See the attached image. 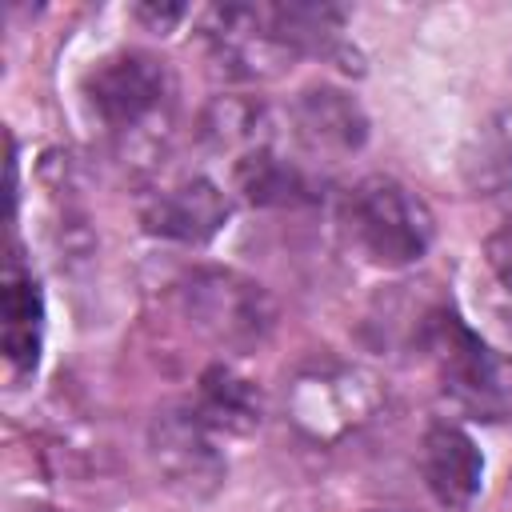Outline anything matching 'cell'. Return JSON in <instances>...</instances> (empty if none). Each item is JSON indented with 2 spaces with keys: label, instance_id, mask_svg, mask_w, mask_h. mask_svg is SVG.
<instances>
[{
  "label": "cell",
  "instance_id": "cell-1",
  "mask_svg": "<svg viewBox=\"0 0 512 512\" xmlns=\"http://www.w3.org/2000/svg\"><path fill=\"white\" fill-rule=\"evenodd\" d=\"M176 80L144 48H120L84 76V100L108 128L116 152L132 164H156L172 136Z\"/></svg>",
  "mask_w": 512,
  "mask_h": 512
},
{
  "label": "cell",
  "instance_id": "cell-2",
  "mask_svg": "<svg viewBox=\"0 0 512 512\" xmlns=\"http://www.w3.org/2000/svg\"><path fill=\"white\" fill-rule=\"evenodd\" d=\"M340 228L348 244L384 272L420 264L436 240L432 208L392 176L356 180L340 200Z\"/></svg>",
  "mask_w": 512,
  "mask_h": 512
},
{
  "label": "cell",
  "instance_id": "cell-3",
  "mask_svg": "<svg viewBox=\"0 0 512 512\" xmlns=\"http://www.w3.org/2000/svg\"><path fill=\"white\" fill-rule=\"evenodd\" d=\"M172 300L180 320L208 344L224 352H256L276 332V300L272 292L224 264L188 268L172 284Z\"/></svg>",
  "mask_w": 512,
  "mask_h": 512
},
{
  "label": "cell",
  "instance_id": "cell-4",
  "mask_svg": "<svg viewBox=\"0 0 512 512\" xmlns=\"http://www.w3.org/2000/svg\"><path fill=\"white\" fill-rule=\"evenodd\" d=\"M420 356L436 364V380L448 404H456L472 420L512 424V356L484 344L460 320L452 300L432 320Z\"/></svg>",
  "mask_w": 512,
  "mask_h": 512
},
{
  "label": "cell",
  "instance_id": "cell-5",
  "mask_svg": "<svg viewBox=\"0 0 512 512\" xmlns=\"http://www.w3.org/2000/svg\"><path fill=\"white\" fill-rule=\"evenodd\" d=\"M384 408V388L360 364L320 356L308 360L284 392L288 424L312 444H340L344 436L372 424Z\"/></svg>",
  "mask_w": 512,
  "mask_h": 512
},
{
  "label": "cell",
  "instance_id": "cell-6",
  "mask_svg": "<svg viewBox=\"0 0 512 512\" xmlns=\"http://www.w3.org/2000/svg\"><path fill=\"white\" fill-rule=\"evenodd\" d=\"M148 456H152L156 476L184 500H208L224 484V472H228L216 448V432L200 420L192 400L156 408L148 424Z\"/></svg>",
  "mask_w": 512,
  "mask_h": 512
},
{
  "label": "cell",
  "instance_id": "cell-7",
  "mask_svg": "<svg viewBox=\"0 0 512 512\" xmlns=\"http://www.w3.org/2000/svg\"><path fill=\"white\" fill-rule=\"evenodd\" d=\"M204 44L228 80H272L296 52L272 32L264 4H216L204 16Z\"/></svg>",
  "mask_w": 512,
  "mask_h": 512
},
{
  "label": "cell",
  "instance_id": "cell-8",
  "mask_svg": "<svg viewBox=\"0 0 512 512\" xmlns=\"http://www.w3.org/2000/svg\"><path fill=\"white\" fill-rule=\"evenodd\" d=\"M232 216L228 192L208 176H180L156 188L140 204V224L156 240L172 244H208Z\"/></svg>",
  "mask_w": 512,
  "mask_h": 512
},
{
  "label": "cell",
  "instance_id": "cell-9",
  "mask_svg": "<svg viewBox=\"0 0 512 512\" xmlns=\"http://www.w3.org/2000/svg\"><path fill=\"white\" fill-rule=\"evenodd\" d=\"M288 124H292L296 144L308 156L328 160V164L344 160L368 144V116H364L360 100L336 84L304 88L288 108Z\"/></svg>",
  "mask_w": 512,
  "mask_h": 512
},
{
  "label": "cell",
  "instance_id": "cell-10",
  "mask_svg": "<svg viewBox=\"0 0 512 512\" xmlns=\"http://www.w3.org/2000/svg\"><path fill=\"white\" fill-rule=\"evenodd\" d=\"M420 476L424 488L436 496V504L468 508L484 480V456L460 424L432 420L420 436Z\"/></svg>",
  "mask_w": 512,
  "mask_h": 512
},
{
  "label": "cell",
  "instance_id": "cell-11",
  "mask_svg": "<svg viewBox=\"0 0 512 512\" xmlns=\"http://www.w3.org/2000/svg\"><path fill=\"white\" fill-rule=\"evenodd\" d=\"M192 408L212 432H224V436H248L264 420V396L256 380L232 364H208L200 372Z\"/></svg>",
  "mask_w": 512,
  "mask_h": 512
},
{
  "label": "cell",
  "instance_id": "cell-12",
  "mask_svg": "<svg viewBox=\"0 0 512 512\" xmlns=\"http://www.w3.org/2000/svg\"><path fill=\"white\" fill-rule=\"evenodd\" d=\"M236 192L256 208H308L320 204L324 192L316 176L292 160H284L276 148H260L232 164Z\"/></svg>",
  "mask_w": 512,
  "mask_h": 512
},
{
  "label": "cell",
  "instance_id": "cell-13",
  "mask_svg": "<svg viewBox=\"0 0 512 512\" xmlns=\"http://www.w3.org/2000/svg\"><path fill=\"white\" fill-rule=\"evenodd\" d=\"M0 344L16 372H32L40 360V336H44V300L28 268L12 256L0 280Z\"/></svg>",
  "mask_w": 512,
  "mask_h": 512
},
{
  "label": "cell",
  "instance_id": "cell-14",
  "mask_svg": "<svg viewBox=\"0 0 512 512\" xmlns=\"http://www.w3.org/2000/svg\"><path fill=\"white\" fill-rule=\"evenodd\" d=\"M200 140L236 164L260 148H272V116L252 96H216L200 116Z\"/></svg>",
  "mask_w": 512,
  "mask_h": 512
},
{
  "label": "cell",
  "instance_id": "cell-15",
  "mask_svg": "<svg viewBox=\"0 0 512 512\" xmlns=\"http://www.w3.org/2000/svg\"><path fill=\"white\" fill-rule=\"evenodd\" d=\"M464 180L476 196L512 192V108L488 116L468 152H464Z\"/></svg>",
  "mask_w": 512,
  "mask_h": 512
},
{
  "label": "cell",
  "instance_id": "cell-16",
  "mask_svg": "<svg viewBox=\"0 0 512 512\" xmlns=\"http://www.w3.org/2000/svg\"><path fill=\"white\" fill-rule=\"evenodd\" d=\"M484 260H488L492 276L512 292V220L500 224V228L484 240Z\"/></svg>",
  "mask_w": 512,
  "mask_h": 512
},
{
  "label": "cell",
  "instance_id": "cell-17",
  "mask_svg": "<svg viewBox=\"0 0 512 512\" xmlns=\"http://www.w3.org/2000/svg\"><path fill=\"white\" fill-rule=\"evenodd\" d=\"M132 16H136L140 24H148L152 32H168L172 24L184 20V8H180V4H136Z\"/></svg>",
  "mask_w": 512,
  "mask_h": 512
},
{
  "label": "cell",
  "instance_id": "cell-18",
  "mask_svg": "<svg viewBox=\"0 0 512 512\" xmlns=\"http://www.w3.org/2000/svg\"><path fill=\"white\" fill-rule=\"evenodd\" d=\"M36 512H56V508H36Z\"/></svg>",
  "mask_w": 512,
  "mask_h": 512
}]
</instances>
